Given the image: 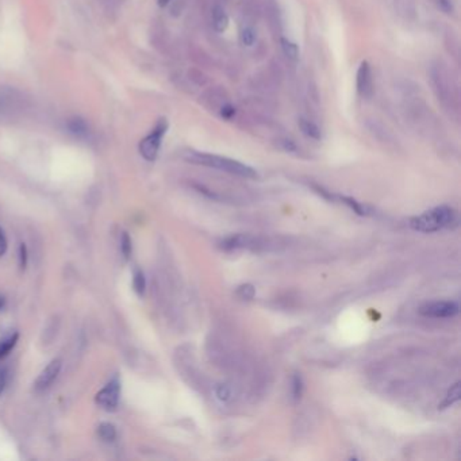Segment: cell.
Returning a JSON list of instances; mask_svg holds the SVG:
<instances>
[{
  "mask_svg": "<svg viewBox=\"0 0 461 461\" xmlns=\"http://www.w3.org/2000/svg\"><path fill=\"white\" fill-rule=\"evenodd\" d=\"M184 158L188 163H193L196 165L209 167V168L235 174L240 177H245V179H257L259 177V173L256 170H253L252 167L244 163L229 158V157H223V156H218V154L202 153V152H188V153H186Z\"/></svg>",
  "mask_w": 461,
  "mask_h": 461,
  "instance_id": "obj_1",
  "label": "cell"
},
{
  "mask_svg": "<svg viewBox=\"0 0 461 461\" xmlns=\"http://www.w3.org/2000/svg\"><path fill=\"white\" fill-rule=\"evenodd\" d=\"M457 222V212L448 206H439L420 216L410 219L411 229L421 233H436L449 229Z\"/></svg>",
  "mask_w": 461,
  "mask_h": 461,
  "instance_id": "obj_2",
  "label": "cell"
},
{
  "mask_svg": "<svg viewBox=\"0 0 461 461\" xmlns=\"http://www.w3.org/2000/svg\"><path fill=\"white\" fill-rule=\"evenodd\" d=\"M168 130V122L167 119L161 118L156 126L153 128V130L146 135L144 139H141L139 142V153L141 156L146 160V161H154L158 156V152H160V148H161V142H163V138L164 135L167 133Z\"/></svg>",
  "mask_w": 461,
  "mask_h": 461,
  "instance_id": "obj_3",
  "label": "cell"
},
{
  "mask_svg": "<svg viewBox=\"0 0 461 461\" xmlns=\"http://www.w3.org/2000/svg\"><path fill=\"white\" fill-rule=\"evenodd\" d=\"M268 247V241L266 238L249 235V234H234L230 237H226L219 242V248L225 252L267 249Z\"/></svg>",
  "mask_w": 461,
  "mask_h": 461,
  "instance_id": "obj_4",
  "label": "cell"
},
{
  "mask_svg": "<svg viewBox=\"0 0 461 461\" xmlns=\"http://www.w3.org/2000/svg\"><path fill=\"white\" fill-rule=\"evenodd\" d=\"M430 75H432V81L434 84L437 97H441L443 103H446L448 106L452 107V104L455 102V94H453L455 91H453L452 81L449 78L448 72L445 71V68L441 65H436L432 68Z\"/></svg>",
  "mask_w": 461,
  "mask_h": 461,
  "instance_id": "obj_5",
  "label": "cell"
},
{
  "mask_svg": "<svg viewBox=\"0 0 461 461\" xmlns=\"http://www.w3.org/2000/svg\"><path fill=\"white\" fill-rule=\"evenodd\" d=\"M460 308L453 301H434L425 303L420 308V314L427 318H453L459 314Z\"/></svg>",
  "mask_w": 461,
  "mask_h": 461,
  "instance_id": "obj_6",
  "label": "cell"
},
{
  "mask_svg": "<svg viewBox=\"0 0 461 461\" xmlns=\"http://www.w3.org/2000/svg\"><path fill=\"white\" fill-rule=\"evenodd\" d=\"M119 394H121V383L118 378H114L97 394V404L104 410L109 411L116 410L119 402Z\"/></svg>",
  "mask_w": 461,
  "mask_h": 461,
  "instance_id": "obj_7",
  "label": "cell"
},
{
  "mask_svg": "<svg viewBox=\"0 0 461 461\" xmlns=\"http://www.w3.org/2000/svg\"><path fill=\"white\" fill-rule=\"evenodd\" d=\"M356 87H357L359 95L364 99H369L373 95V77H372L371 67L366 61H363L359 67Z\"/></svg>",
  "mask_w": 461,
  "mask_h": 461,
  "instance_id": "obj_8",
  "label": "cell"
},
{
  "mask_svg": "<svg viewBox=\"0 0 461 461\" xmlns=\"http://www.w3.org/2000/svg\"><path fill=\"white\" fill-rule=\"evenodd\" d=\"M60 371H61V360L56 359L41 372V375H39V379L34 385L36 391L42 392V391L48 390L50 385H53V382L57 379Z\"/></svg>",
  "mask_w": 461,
  "mask_h": 461,
  "instance_id": "obj_9",
  "label": "cell"
},
{
  "mask_svg": "<svg viewBox=\"0 0 461 461\" xmlns=\"http://www.w3.org/2000/svg\"><path fill=\"white\" fill-rule=\"evenodd\" d=\"M212 26H214L215 32H218V33H223L228 29L229 17L223 7L215 6L212 8Z\"/></svg>",
  "mask_w": 461,
  "mask_h": 461,
  "instance_id": "obj_10",
  "label": "cell"
},
{
  "mask_svg": "<svg viewBox=\"0 0 461 461\" xmlns=\"http://www.w3.org/2000/svg\"><path fill=\"white\" fill-rule=\"evenodd\" d=\"M67 129L71 135H76V137H85L90 133L88 125L85 122V119L80 118V116H72L67 121Z\"/></svg>",
  "mask_w": 461,
  "mask_h": 461,
  "instance_id": "obj_11",
  "label": "cell"
},
{
  "mask_svg": "<svg viewBox=\"0 0 461 461\" xmlns=\"http://www.w3.org/2000/svg\"><path fill=\"white\" fill-rule=\"evenodd\" d=\"M299 128L302 130V133L311 138V139H315V141H319L321 137H322V133H321V129L312 122V121H308L306 118H301L299 119Z\"/></svg>",
  "mask_w": 461,
  "mask_h": 461,
  "instance_id": "obj_12",
  "label": "cell"
},
{
  "mask_svg": "<svg viewBox=\"0 0 461 461\" xmlns=\"http://www.w3.org/2000/svg\"><path fill=\"white\" fill-rule=\"evenodd\" d=\"M305 391V382L301 373H294L291 379V398L294 402H299L302 399Z\"/></svg>",
  "mask_w": 461,
  "mask_h": 461,
  "instance_id": "obj_13",
  "label": "cell"
},
{
  "mask_svg": "<svg viewBox=\"0 0 461 461\" xmlns=\"http://www.w3.org/2000/svg\"><path fill=\"white\" fill-rule=\"evenodd\" d=\"M460 383L457 382L456 385H452V387H450V390L448 391V394H446V397H445L443 402L440 404V408L442 410V408H446V407H450V406H453V404H456V402H459V401H460Z\"/></svg>",
  "mask_w": 461,
  "mask_h": 461,
  "instance_id": "obj_14",
  "label": "cell"
},
{
  "mask_svg": "<svg viewBox=\"0 0 461 461\" xmlns=\"http://www.w3.org/2000/svg\"><path fill=\"white\" fill-rule=\"evenodd\" d=\"M18 341V334H8L0 340V360H3Z\"/></svg>",
  "mask_w": 461,
  "mask_h": 461,
  "instance_id": "obj_15",
  "label": "cell"
},
{
  "mask_svg": "<svg viewBox=\"0 0 461 461\" xmlns=\"http://www.w3.org/2000/svg\"><path fill=\"white\" fill-rule=\"evenodd\" d=\"M99 437L106 442H113L116 439V426L111 423H102L97 427Z\"/></svg>",
  "mask_w": 461,
  "mask_h": 461,
  "instance_id": "obj_16",
  "label": "cell"
},
{
  "mask_svg": "<svg viewBox=\"0 0 461 461\" xmlns=\"http://www.w3.org/2000/svg\"><path fill=\"white\" fill-rule=\"evenodd\" d=\"M282 43V49H283V53L292 61H296L299 58V48L295 42L289 41L287 39H282L280 41Z\"/></svg>",
  "mask_w": 461,
  "mask_h": 461,
  "instance_id": "obj_17",
  "label": "cell"
},
{
  "mask_svg": "<svg viewBox=\"0 0 461 461\" xmlns=\"http://www.w3.org/2000/svg\"><path fill=\"white\" fill-rule=\"evenodd\" d=\"M338 199H340L344 205H346L352 212H356L357 215H368V214H369L368 207H365L362 203H359L357 200H355V199H352V198L338 196Z\"/></svg>",
  "mask_w": 461,
  "mask_h": 461,
  "instance_id": "obj_18",
  "label": "cell"
},
{
  "mask_svg": "<svg viewBox=\"0 0 461 461\" xmlns=\"http://www.w3.org/2000/svg\"><path fill=\"white\" fill-rule=\"evenodd\" d=\"M240 41L244 46H253L256 42V32L252 26H245L242 27L241 33H240Z\"/></svg>",
  "mask_w": 461,
  "mask_h": 461,
  "instance_id": "obj_19",
  "label": "cell"
},
{
  "mask_svg": "<svg viewBox=\"0 0 461 461\" xmlns=\"http://www.w3.org/2000/svg\"><path fill=\"white\" fill-rule=\"evenodd\" d=\"M133 287H135V291L141 296L144 295L145 292V289H146V280H145V276L142 273V270L137 269L135 272V276H133Z\"/></svg>",
  "mask_w": 461,
  "mask_h": 461,
  "instance_id": "obj_20",
  "label": "cell"
},
{
  "mask_svg": "<svg viewBox=\"0 0 461 461\" xmlns=\"http://www.w3.org/2000/svg\"><path fill=\"white\" fill-rule=\"evenodd\" d=\"M237 295L241 298V299H245V301H250L254 298L256 295V289L252 286V284H242L240 286L238 289H237Z\"/></svg>",
  "mask_w": 461,
  "mask_h": 461,
  "instance_id": "obj_21",
  "label": "cell"
},
{
  "mask_svg": "<svg viewBox=\"0 0 461 461\" xmlns=\"http://www.w3.org/2000/svg\"><path fill=\"white\" fill-rule=\"evenodd\" d=\"M132 249H133L132 248V240H130L128 233H123L122 238H121V250H122V254L125 256V259L130 257Z\"/></svg>",
  "mask_w": 461,
  "mask_h": 461,
  "instance_id": "obj_22",
  "label": "cell"
},
{
  "mask_svg": "<svg viewBox=\"0 0 461 461\" xmlns=\"http://www.w3.org/2000/svg\"><path fill=\"white\" fill-rule=\"evenodd\" d=\"M215 394H216V398L223 402L229 401L231 398V390L228 385H218L215 390Z\"/></svg>",
  "mask_w": 461,
  "mask_h": 461,
  "instance_id": "obj_23",
  "label": "cell"
},
{
  "mask_svg": "<svg viewBox=\"0 0 461 461\" xmlns=\"http://www.w3.org/2000/svg\"><path fill=\"white\" fill-rule=\"evenodd\" d=\"M434 3L445 14H452L455 11V4L452 0H434Z\"/></svg>",
  "mask_w": 461,
  "mask_h": 461,
  "instance_id": "obj_24",
  "label": "cell"
},
{
  "mask_svg": "<svg viewBox=\"0 0 461 461\" xmlns=\"http://www.w3.org/2000/svg\"><path fill=\"white\" fill-rule=\"evenodd\" d=\"M234 113H235V109L233 106H230V104L223 106L222 110H221V116H222V118H225V119H230L231 116H234Z\"/></svg>",
  "mask_w": 461,
  "mask_h": 461,
  "instance_id": "obj_25",
  "label": "cell"
},
{
  "mask_svg": "<svg viewBox=\"0 0 461 461\" xmlns=\"http://www.w3.org/2000/svg\"><path fill=\"white\" fill-rule=\"evenodd\" d=\"M6 383H7V371L4 366L0 365V394L3 392Z\"/></svg>",
  "mask_w": 461,
  "mask_h": 461,
  "instance_id": "obj_26",
  "label": "cell"
},
{
  "mask_svg": "<svg viewBox=\"0 0 461 461\" xmlns=\"http://www.w3.org/2000/svg\"><path fill=\"white\" fill-rule=\"evenodd\" d=\"M6 250H7V240L4 233L0 229V257L6 253Z\"/></svg>",
  "mask_w": 461,
  "mask_h": 461,
  "instance_id": "obj_27",
  "label": "cell"
},
{
  "mask_svg": "<svg viewBox=\"0 0 461 461\" xmlns=\"http://www.w3.org/2000/svg\"><path fill=\"white\" fill-rule=\"evenodd\" d=\"M20 267L23 268L26 266V261H27V252H26V247L22 244L20 248Z\"/></svg>",
  "mask_w": 461,
  "mask_h": 461,
  "instance_id": "obj_28",
  "label": "cell"
},
{
  "mask_svg": "<svg viewBox=\"0 0 461 461\" xmlns=\"http://www.w3.org/2000/svg\"><path fill=\"white\" fill-rule=\"evenodd\" d=\"M6 99L4 97H0V114L4 111V109H6Z\"/></svg>",
  "mask_w": 461,
  "mask_h": 461,
  "instance_id": "obj_29",
  "label": "cell"
},
{
  "mask_svg": "<svg viewBox=\"0 0 461 461\" xmlns=\"http://www.w3.org/2000/svg\"><path fill=\"white\" fill-rule=\"evenodd\" d=\"M170 1H171V0H157V3H158L160 7H165Z\"/></svg>",
  "mask_w": 461,
  "mask_h": 461,
  "instance_id": "obj_30",
  "label": "cell"
},
{
  "mask_svg": "<svg viewBox=\"0 0 461 461\" xmlns=\"http://www.w3.org/2000/svg\"><path fill=\"white\" fill-rule=\"evenodd\" d=\"M4 305H6V301H4V298H3V296H0V310L4 308Z\"/></svg>",
  "mask_w": 461,
  "mask_h": 461,
  "instance_id": "obj_31",
  "label": "cell"
}]
</instances>
